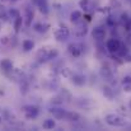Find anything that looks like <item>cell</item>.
I'll return each instance as SVG.
<instances>
[{
    "instance_id": "3",
    "label": "cell",
    "mask_w": 131,
    "mask_h": 131,
    "mask_svg": "<svg viewBox=\"0 0 131 131\" xmlns=\"http://www.w3.org/2000/svg\"><path fill=\"white\" fill-rule=\"evenodd\" d=\"M121 41L120 40H117V38H111V40H108L107 41V43H106V48H107V51L112 55V56H117L118 55V51H120V48H121Z\"/></svg>"
},
{
    "instance_id": "29",
    "label": "cell",
    "mask_w": 131,
    "mask_h": 131,
    "mask_svg": "<svg viewBox=\"0 0 131 131\" xmlns=\"http://www.w3.org/2000/svg\"><path fill=\"white\" fill-rule=\"evenodd\" d=\"M122 60H124L125 62H131V53H130V52H129V53H127V55H126V56L122 59Z\"/></svg>"
},
{
    "instance_id": "35",
    "label": "cell",
    "mask_w": 131,
    "mask_h": 131,
    "mask_svg": "<svg viewBox=\"0 0 131 131\" xmlns=\"http://www.w3.org/2000/svg\"><path fill=\"white\" fill-rule=\"evenodd\" d=\"M0 28H1V23H0Z\"/></svg>"
},
{
    "instance_id": "12",
    "label": "cell",
    "mask_w": 131,
    "mask_h": 131,
    "mask_svg": "<svg viewBox=\"0 0 131 131\" xmlns=\"http://www.w3.org/2000/svg\"><path fill=\"white\" fill-rule=\"evenodd\" d=\"M79 6H80L85 13H90V12H93V9H94L93 0H80V1H79Z\"/></svg>"
},
{
    "instance_id": "13",
    "label": "cell",
    "mask_w": 131,
    "mask_h": 131,
    "mask_svg": "<svg viewBox=\"0 0 131 131\" xmlns=\"http://www.w3.org/2000/svg\"><path fill=\"white\" fill-rule=\"evenodd\" d=\"M35 4L38 6L40 12L42 14H47L48 13V4H47V0H35Z\"/></svg>"
},
{
    "instance_id": "20",
    "label": "cell",
    "mask_w": 131,
    "mask_h": 131,
    "mask_svg": "<svg viewBox=\"0 0 131 131\" xmlns=\"http://www.w3.org/2000/svg\"><path fill=\"white\" fill-rule=\"evenodd\" d=\"M43 129L45 130H52V129H55V126H56V122H55V120H52V118H47V120H45L43 121Z\"/></svg>"
},
{
    "instance_id": "9",
    "label": "cell",
    "mask_w": 131,
    "mask_h": 131,
    "mask_svg": "<svg viewBox=\"0 0 131 131\" xmlns=\"http://www.w3.org/2000/svg\"><path fill=\"white\" fill-rule=\"evenodd\" d=\"M48 112L53 116V118L55 120H64V118H66V111L64 110V108H61V107H51L50 110H48Z\"/></svg>"
},
{
    "instance_id": "23",
    "label": "cell",
    "mask_w": 131,
    "mask_h": 131,
    "mask_svg": "<svg viewBox=\"0 0 131 131\" xmlns=\"http://www.w3.org/2000/svg\"><path fill=\"white\" fill-rule=\"evenodd\" d=\"M103 94H104V97H107L108 99H113V97H115L113 89L111 87H108V85L103 87Z\"/></svg>"
},
{
    "instance_id": "27",
    "label": "cell",
    "mask_w": 131,
    "mask_h": 131,
    "mask_svg": "<svg viewBox=\"0 0 131 131\" xmlns=\"http://www.w3.org/2000/svg\"><path fill=\"white\" fill-rule=\"evenodd\" d=\"M130 18H131V17L129 15V14H127V13H122L120 19H121V23H122L124 26H126V24H127V22L130 20Z\"/></svg>"
},
{
    "instance_id": "25",
    "label": "cell",
    "mask_w": 131,
    "mask_h": 131,
    "mask_svg": "<svg viewBox=\"0 0 131 131\" xmlns=\"http://www.w3.org/2000/svg\"><path fill=\"white\" fill-rule=\"evenodd\" d=\"M8 14H9V18H10V19H13V20H14L18 15H20V14H19V12H18L15 8H10V9L8 10Z\"/></svg>"
},
{
    "instance_id": "21",
    "label": "cell",
    "mask_w": 131,
    "mask_h": 131,
    "mask_svg": "<svg viewBox=\"0 0 131 131\" xmlns=\"http://www.w3.org/2000/svg\"><path fill=\"white\" fill-rule=\"evenodd\" d=\"M22 46H23V50H24V51L29 52V51H32V50L35 48V42L31 41V40H24Z\"/></svg>"
},
{
    "instance_id": "4",
    "label": "cell",
    "mask_w": 131,
    "mask_h": 131,
    "mask_svg": "<svg viewBox=\"0 0 131 131\" xmlns=\"http://www.w3.org/2000/svg\"><path fill=\"white\" fill-rule=\"evenodd\" d=\"M68 52L73 57H80L84 52V46L79 42H73L68 46Z\"/></svg>"
},
{
    "instance_id": "8",
    "label": "cell",
    "mask_w": 131,
    "mask_h": 131,
    "mask_svg": "<svg viewBox=\"0 0 131 131\" xmlns=\"http://www.w3.org/2000/svg\"><path fill=\"white\" fill-rule=\"evenodd\" d=\"M106 35H107V31H106V28L102 27V26L94 27L93 31H92V37H93V40H95V41H102V40H104V38H106Z\"/></svg>"
},
{
    "instance_id": "34",
    "label": "cell",
    "mask_w": 131,
    "mask_h": 131,
    "mask_svg": "<svg viewBox=\"0 0 131 131\" xmlns=\"http://www.w3.org/2000/svg\"><path fill=\"white\" fill-rule=\"evenodd\" d=\"M12 1H19V0H12Z\"/></svg>"
},
{
    "instance_id": "19",
    "label": "cell",
    "mask_w": 131,
    "mask_h": 131,
    "mask_svg": "<svg viewBox=\"0 0 131 131\" xmlns=\"http://www.w3.org/2000/svg\"><path fill=\"white\" fill-rule=\"evenodd\" d=\"M23 23H24V19H23L20 15H18V17L14 19V31H15V33H18V32L20 31Z\"/></svg>"
},
{
    "instance_id": "6",
    "label": "cell",
    "mask_w": 131,
    "mask_h": 131,
    "mask_svg": "<svg viewBox=\"0 0 131 131\" xmlns=\"http://www.w3.org/2000/svg\"><path fill=\"white\" fill-rule=\"evenodd\" d=\"M23 112H24V116L29 120H33L36 118L38 115H40V110L37 106H33V104H29V106H26L23 108Z\"/></svg>"
},
{
    "instance_id": "17",
    "label": "cell",
    "mask_w": 131,
    "mask_h": 131,
    "mask_svg": "<svg viewBox=\"0 0 131 131\" xmlns=\"http://www.w3.org/2000/svg\"><path fill=\"white\" fill-rule=\"evenodd\" d=\"M48 28H50V26L48 24H46V23H35L33 24V29L36 31V32H38V33H45V32H47L48 31Z\"/></svg>"
},
{
    "instance_id": "33",
    "label": "cell",
    "mask_w": 131,
    "mask_h": 131,
    "mask_svg": "<svg viewBox=\"0 0 131 131\" xmlns=\"http://www.w3.org/2000/svg\"><path fill=\"white\" fill-rule=\"evenodd\" d=\"M127 1H129V3H130V5H131V0H127Z\"/></svg>"
},
{
    "instance_id": "11",
    "label": "cell",
    "mask_w": 131,
    "mask_h": 131,
    "mask_svg": "<svg viewBox=\"0 0 131 131\" xmlns=\"http://www.w3.org/2000/svg\"><path fill=\"white\" fill-rule=\"evenodd\" d=\"M70 79H71V83L74 85H78V87H83L87 82V79L83 74H73Z\"/></svg>"
},
{
    "instance_id": "1",
    "label": "cell",
    "mask_w": 131,
    "mask_h": 131,
    "mask_svg": "<svg viewBox=\"0 0 131 131\" xmlns=\"http://www.w3.org/2000/svg\"><path fill=\"white\" fill-rule=\"evenodd\" d=\"M59 56V51L56 48H50V47H42L37 51V55H36V59L40 61V62H46V61H50V60H53Z\"/></svg>"
},
{
    "instance_id": "28",
    "label": "cell",
    "mask_w": 131,
    "mask_h": 131,
    "mask_svg": "<svg viewBox=\"0 0 131 131\" xmlns=\"http://www.w3.org/2000/svg\"><path fill=\"white\" fill-rule=\"evenodd\" d=\"M62 102H64V99H61V101H60V98H59V97L52 98V103H53V104H61Z\"/></svg>"
},
{
    "instance_id": "32",
    "label": "cell",
    "mask_w": 131,
    "mask_h": 131,
    "mask_svg": "<svg viewBox=\"0 0 131 131\" xmlns=\"http://www.w3.org/2000/svg\"><path fill=\"white\" fill-rule=\"evenodd\" d=\"M129 108L131 110V99H130V102H129Z\"/></svg>"
},
{
    "instance_id": "2",
    "label": "cell",
    "mask_w": 131,
    "mask_h": 131,
    "mask_svg": "<svg viewBox=\"0 0 131 131\" xmlns=\"http://www.w3.org/2000/svg\"><path fill=\"white\" fill-rule=\"evenodd\" d=\"M104 121L107 125L112 126V127H124L126 125V120L125 117L117 115V113H108L104 117Z\"/></svg>"
},
{
    "instance_id": "15",
    "label": "cell",
    "mask_w": 131,
    "mask_h": 131,
    "mask_svg": "<svg viewBox=\"0 0 131 131\" xmlns=\"http://www.w3.org/2000/svg\"><path fill=\"white\" fill-rule=\"evenodd\" d=\"M122 90L125 93H131V75H126L122 79Z\"/></svg>"
},
{
    "instance_id": "10",
    "label": "cell",
    "mask_w": 131,
    "mask_h": 131,
    "mask_svg": "<svg viewBox=\"0 0 131 131\" xmlns=\"http://www.w3.org/2000/svg\"><path fill=\"white\" fill-rule=\"evenodd\" d=\"M33 18H35V12H33V9H32L31 6H27L26 10H24V17H23V19H24V26H26L27 28H29V27L32 26Z\"/></svg>"
},
{
    "instance_id": "18",
    "label": "cell",
    "mask_w": 131,
    "mask_h": 131,
    "mask_svg": "<svg viewBox=\"0 0 131 131\" xmlns=\"http://www.w3.org/2000/svg\"><path fill=\"white\" fill-rule=\"evenodd\" d=\"M101 75H102V78H104L106 80H111L112 79V70L108 68V66H103L102 69H101Z\"/></svg>"
},
{
    "instance_id": "22",
    "label": "cell",
    "mask_w": 131,
    "mask_h": 131,
    "mask_svg": "<svg viewBox=\"0 0 131 131\" xmlns=\"http://www.w3.org/2000/svg\"><path fill=\"white\" fill-rule=\"evenodd\" d=\"M0 20H3V22H8V20H9L8 10H6L5 6L1 5V4H0Z\"/></svg>"
},
{
    "instance_id": "24",
    "label": "cell",
    "mask_w": 131,
    "mask_h": 131,
    "mask_svg": "<svg viewBox=\"0 0 131 131\" xmlns=\"http://www.w3.org/2000/svg\"><path fill=\"white\" fill-rule=\"evenodd\" d=\"M66 120H69V121H79L80 120V115L78 112H68L66 113Z\"/></svg>"
},
{
    "instance_id": "16",
    "label": "cell",
    "mask_w": 131,
    "mask_h": 131,
    "mask_svg": "<svg viewBox=\"0 0 131 131\" xmlns=\"http://www.w3.org/2000/svg\"><path fill=\"white\" fill-rule=\"evenodd\" d=\"M0 66H1V69H3L4 71H6V73H8V71H12V70L14 69L13 62H12V60H9V59H3Z\"/></svg>"
},
{
    "instance_id": "26",
    "label": "cell",
    "mask_w": 131,
    "mask_h": 131,
    "mask_svg": "<svg viewBox=\"0 0 131 131\" xmlns=\"http://www.w3.org/2000/svg\"><path fill=\"white\" fill-rule=\"evenodd\" d=\"M61 75L65 77V78H71L73 73H71V70H70L69 68H62V70H61Z\"/></svg>"
},
{
    "instance_id": "31",
    "label": "cell",
    "mask_w": 131,
    "mask_h": 131,
    "mask_svg": "<svg viewBox=\"0 0 131 131\" xmlns=\"http://www.w3.org/2000/svg\"><path fill=\"white\" fill-rule=\"evenodd\" d=\"M126 41H127L129 45H131V32H129V35H127V37H126Z\"/></svg>"
},
{
    "instance_id": "36",
    "label": "cell",
    "mask_w": 131,
    "mask_h": 131,
    "mask_svg": "<svg viewBox=\"0 0 131 131\" xmlns=\"http://www.w3.org/2000/svg\"><path fill=\"white\" fill-rule=\"evenodd\" d=\"M0 64H1V61H0Z\"/></svg>"
},
{
    "instance_id": "5",
    "label": "cell",
    "mask_w": 131,
    "mask_h": 131,
    "mask_svg": "<svg viewBox=\"0 0 131 131\" xmlns=\"http://www.w3.org/2000/svg\"><path fill=\"white\" fill-rule=\"evenodd\" d=\"M53 35H55L56 41H59V42H64V41H66V40L69 38L70 31H69V28H68L66 26H60V27L55 31Z\"/></svg>"
},
{
    "instance_id": "30",
    "label": "cell",
    "mask_w": 131,
    "mask_h": 131,
    "mask_svg": "<svg viewBox=\"0 0 131 131\" xmlns=\"http://www.w3.org/2000/svg\"><path fill=\"white\" fill-rule=\"evenodd\" d=\"M125 28H126V29H127L129 32H131V18H130V20L127 22V24L125 26Z\"/></svg>"
},
{
    "instance_id": "14",
    "label": "cell",
    "mask_w": 131,
    "mask_h": 131,
    "mask_svg": "<svg viewBox=\"0 0 131 131\" xmlns=\"http://www.w3.org/2000/svg\"><path fill=\"white\" fill-rule=\"evenodd\" d=\"M82 19H83V14H82V12H79V10H74V12L70 13V22H71L73 24L80 22Z\"/></svg>"
},
{
    "instance_id": "7",
    "label": "cell",
    "mask_w": 131,
    "mask_h": 131,
    "mask_svg": "<svg viewBox=\"0 0 131 131\" xmlns=\"http://www.w3.org/2000/svg\"><path fill=\"white\" fill-rule=\"evenodd\" d=\"M87 33H88V27H87V24H85L83 20H80V22L75 23L74 35H75L77 37H79V38L85 37V36H87Z\"/></svg>"
}]
</instances>
